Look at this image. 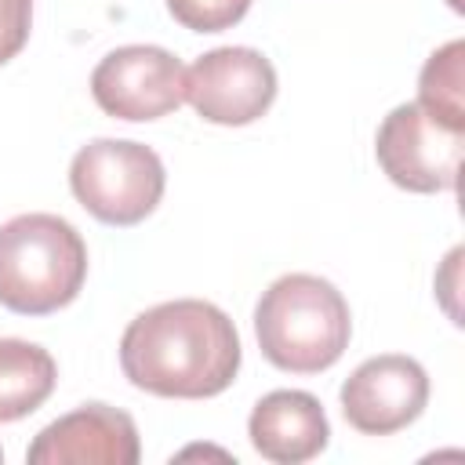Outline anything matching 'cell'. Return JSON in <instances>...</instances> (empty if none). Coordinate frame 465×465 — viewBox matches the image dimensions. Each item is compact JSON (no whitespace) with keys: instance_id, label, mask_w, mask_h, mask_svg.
Returning <instances> with one entry per match:
<instances>
[{"instance_id":"1","label":"cell","mask_w":465,"mask_h":465,"mask_svg":"<svg viewBox=\"0 0 465 465\" xmlns=\"http://www.w3.org/2000/svg\"><path fill=\"white\" fill-rule=\"evenodd\" d=\"M232 320L203 298H174L138 312L120 338L124 378L163 400H207L225 392L240 371Z\"/></svg>"},{"instance_id":"13","label":"cell","mask_w":465,"mask_h":465,"mask_svg":"<svg viewBox=\"0 0 465 465\" xmlns=\"http://www.w3.org/2000/svg\"><path fill=\"white\" fill-rule=\"evenodd\" d=\"M247 7H251V0H167L171 18L193 33L232 29L247 15Z\"/></svg>"},{"instance_id":"15","label":"cell","mask_w":465,"mask_h":465,"mask_svg":"<svg viewBox=\"0 0 465 465\" xmlns=\"http://www.w3.org/2000/svg\"><path fill=\"white\" fill-rule=\"evenodd\" d=\"M0 461H4V450H0Z\"/></svg>"},{"instance_id":"2","label":"cell","mask_w":465,"mask_h":465,"mask_svg":"<svg viewBox=\"0 0 465 465\" xmlns=\"http://www.w3.org/2000/svg\"><path fill=\"white\" fill-rule=\"evenodd\" d=\"M254 334L272 367L291 374H320L349 349V302L323 276L287 272L262 291L254 305Z\"/></svg>"},{"instance_id":"6","label":"cell","mask_w":465,"mask_h":465,"mask_svg":"<svg viewBox=\"0 0 465 465\" xmlns=\"http://www.w3.org/2000/svg\"><path fill=\"white\" fill-rule=\"evenodd\" d=\"M91 94L105 116L145 124L185 102V65L156 44H127L109 51L91 73Z\"/></svg>"},{"instance_id":"11","label":"cell","mask_w":465,"mask_h":465,"mask_svg":"<svg viewBox=\"0 0 465 465\" xmlns=\"http://www.w3.org/2000/svg\"><path fill=\"white\" fill-rule=\"evenodd\" d=\"M54 381L58 367L47 349L25 338H0V425L44 407Z\"/></svg>"},{"instance_id":"8","label":"cell","mask_w":465,"mask_h":465,"mask_svg":"<svg viewBox=\"0 0 465 465\" xmlns=\"http://www.w3.org/2000/svg\"><path fill=\"white\" fill-rule=\"evenodd\" d=\"M429 403V374L414 356L385 352L363 360L341 385V414L363 436L407 429Z\"/></svg>"},{"instance_id":"3","label":"cell","mask_w":465,"mask_h":465,"mask_svg":"<svg viewBox=\"0 0 465 465\" xmlns=\"http://www.w3.org/2000/svg\"><path fill=\"white\" fill-rule=\"evenodd\" d=\"M87 280V243L73 222L29 211L0 225V305L18 316L65 309Z\"/></svg>"},{"instance_id":"9","label":"cell","mask_w":465,"mask_h":465,"mask_svg":"<svg viewBox=\"0 0 465 465\" xmlns=\"http://www.w3.org/2000/svg\"><path fill=\"white\" fill-rule=\"evenodd\" d=\"M138 458L134 418L109 403H84L54 418L25 450L29 465H138Z\"/></svg>"},{"instance_id":"14","label":"cell","mask_w":465,"mask_h":465,"mask_svg":"<svg viewBox=\"0 0 465 465\" xmlns=\"http://www.w3.org/2000/svg\"><path fill=\"white\" fill-rule=\"evenodd\" d=\"M33 29V0H0V65L11 62Z\"/></svg>"},{"instance_id":"7","label":"cell","mask_w":465,"mask_h":465,"mask_svg":"<svg viewBox=\"0 0 465 465\" xmlns=\"http://www.w3.org/2000/svg\"><path fill=\"white\" fill-rule=\"evenodd\" d=\"M185 102L207 124H254L276 102V69L254 47H214L185 69Z\"/></svg>"},{"instance_id":"4","label":"cell","mask_w":465,"mask_h":465,"mask_svg":"<svg viewBox=\"0 0 465 465\" xmlns=\"http://www.w3.org/2000/svg\"><path fill=\"white\" fill-rule=\"evenodd\" d=\"M167 185L163 160L127 138H94L76 149L69 163V189L84 211L105 225H138L145 222Z\"/></svg>"},{"instance_id":"5","label":"cell","mask_w":465,"mask_h":465,"mask_svg":"<svg viewBox=\"0 0 465 465\" xmlns=\"http://www.w3.org/2000/svg\"><path fill=\"white\" fill-rule=\"evenodd\" d=\"M465 131L432 116L421 102L396 105L374 138V156L385 178L407 193L458 189Z\"/></svg>"},{"instance_id":"12","label":"cell","mask_w":465,"mask_h":465,"mask_svg":"<svg viewBox=\"0 0 465 465\" xmlns=\"http://www.w3.org/2000/svg\"><path fill=\"white\" fill-rule=\"evenodd\" d=\"M418 102L443 124L465 131V44L450 40L429 54L418 76Z\"/></svg>"},{"instance_id":"10","label":"cell","mask_w":465,"mask_h":465,"mask_svg":"<svg viewBox=\"0 0 465 465\" xmlns=\"http://www.w3.org/2000/svg\"><path fill=\"white\" fill-rule=\"evenodd\" d=\"M251 447L276 465H302L327 450L331 425L312 392L276 389L262 396L247 418Z\"/></svg>"}]
</instances>
